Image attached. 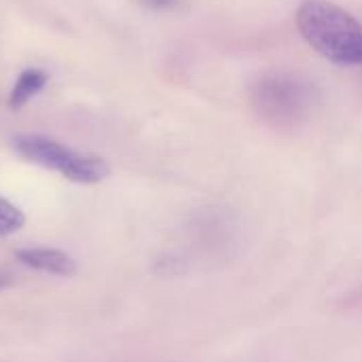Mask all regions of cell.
<instances>
[{"mask_svg": "<svg viewBox=\"0 0 362 362\" xmlns=\"http://www.w3.org/2000/svg\"><path fill=\"white\" fill-rule=\"evenodd\" d=\"M301 36L327 59L362 66V23L329 0H303L297 11Z\"/></svg>", "mask_w": 362, "mask_h": 362, "instance_id": "1", "label": "cell"}, {"mask_svg": "<svg viewBox=\"0 0 362 362\" xmlns=\"http://www.w3.org/2000/svg\"><path fill=\"white\" fill-rule=\"evenodd\" d=\"M318 98L316 85L291 72H269L250 89L257 115L272 127L280 129L303 123L314 112Z\"/></svg>", "mask_w": 362, "mask_h": 362, "instance_id": "2", "label": "cell"}, {"mask_svg": "<svg viewBox=\"0 0 362 362\" xmlns=\"http://www.w3.org/2000/svg\"><path fill=\"white\" fill-rule=\"evenodd\" d=\"M15 151L30 163L42 165L78 185H95L108 176V163L93 155L76 153L51 138L25 134L13 140Z\"/></svg>", "mask_w": 362, "mask_h": 362, "instance_id": "3", "label": "cell"}, {"mask_svg": "<svg viewBox=\"0 0 362 362\" xmlns=\"http://www.w3.org/2000/svg\"><path fill=\"white\" fill-rule=\"evenodd\" d=\"M17 261L30 269L51 276H72L76 272V261L57 248H23L17 250Z\"/></svg>", "mask_w": 362, "mask_h": 362, "instance_id": "4", "label": "cell"}, {"mask_svg": "<svg viewBox=\"0 0 362 362\" xmlns=\"http://www.w3.org/2000/svg\"><path fill=\"white\" fill-rule=\"evenodd\" d=\"M47 85V72L40 68H25L19 72V76L13 83V89L8 93V106L21 108L28 104L42 87Z\"/></svg>", "mask_w": 362, "mask_h": 362, "instance_id": "5", "label": "cell"}, {"mask_svg": "<svg viewBox=\"0 0 362 362\" xmlns=\"http://www.w3.org/2000/svg\"><path fill=\"white\" fill-rule=\"evenodd\" d=\"M23 223H25L23 212L17 206H13L8 199L0 197V238L17 233L23 227Z\"/></svg>", "mask_w": 362, "mask_h": 362, "instance_id": "6", "label": "cell"}, {"mask_svg": "<svg viewBox=\"0 0 362 362\" xmlns=\"http://www.w3.org/2000/svg\"><path fill=\"white\" fill-rule=\"evenodd\" d=\"M148 6H153V8H168V6H172L176 0H144Z\"/></svg>", "mask_w": 362, "mask_h": 362, "instance_id": "7", "label": "cell"}]
</instances>
